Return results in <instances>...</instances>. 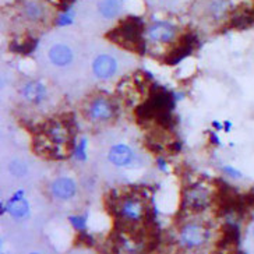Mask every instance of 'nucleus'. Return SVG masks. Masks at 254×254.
<instances>
[{
	"label": "nucleus",
	"instance_id": "13",
	"mask_svg": "<svg viewBox=\"0 0 254 254\" xmlns=\"http://www.w3.org/2000/svg\"><path fill=\"white\" fill-rule=\"evenodd\" d=\"M187 204L193 209H201L208 204V193H205L201 189L191 190L187 194Z\"/></svg>",
	"mask_w": 254,
	"mask_h": 254
},
{
	"label": "nucleus",
	"instance_id": "5",
	"mask_svg": "<svg viewBox=\"0 0 254 254\" xmlns=\"http://www.w3.org/2000/svg\"><path fill=\"white\" fill-rule=\"evenodd\" d=\"M20 95L28 105L42 106L51 98L49 90L45 84L37 80H28L20 87Z\"/></svg>",
	"mask_w": 254,
	"mask_h": 254
},
{
	"label": "nucleus",
	"instance_id": "14",
	"mask_svg": "<svg viewBox=\"0 0 254 254\" xmlns=\"http://www.w3.org/2000/svg\"><path fill=\"white\" fill-rule=\"evenodd\" d=\"M250 236H252V239H253L254 242V222L253 225H252V228H250Z\"/></svg>",
	"mask_w": 254,
	"mask_h": 254
},
{
	"label": "nucleus",
	"instance_id": "11",
	"mask_svg": "<svg viewBox=\"0 0 254 254\" xmlns=\"http://www.w3.org/2000/svg\"><path fill=\"white\" fill-rule=\"evenodd\" d=\"M147 35L155 44H169L176 35V30L171 24L158 23L150 27V30L147 31Z\"/></svg>",
	"mask_w": 254,
	"mask_h": 254
},
{
	"label": "nucleus",
	"instance_id": "12",
	"mask_svg": "<svg viewBox=\"0 0 254 254\" xmlns=\"http://www.w3.org/2000/svg\"><path fill=\"white\" fill-rule=\"evenodd\" d=\"M23 14L28 21H41L45 17V8L37 1H28L23 7Z\"/></svg>",
	"mask_w": 254,
	"mask_h": 254
},
{
	"label": "nucleus",
	"instance_id": "9",
	"mask_svg": "<svg viewBox=\"0 0 254 254\" xmlns=\"http://www.w3.org/2000/svg\"><path fill=\"white\" fill-rule=\"evenodd\" d=\"M31 166L28 161L25 158L14 157L8 159L7 165H6V172H7L8 178L21 182V180H27L31 176Z\"/></svg>",
	"mask_w": 254,
	"mask_h": 254
},
{
	"label": "nucleus",
	"instance_id": "6",
	"mask_svg": "<svg viewBox=\"0 0 254 254\" xmlns=\"http://www.w3.org/2000/svg\"><path fill=\"white\" fill-rule=\"evenodd\" d=\"M115 115V106L106 97H95L87 108V116L94 123H104L111 120Z\"/></svg>",
	"mask_w": 254,
	"mask_h": 254
},
{
	"label": "nucleus",
	"instance_id": "15",
	"mask_svg": "<svg viewBox=\"0 0 254 254\" xmlns=\"http://www.w3.org/2000/svg\"><path fill=\"white\" fill-rule=\"evenodd\" d=\"M159 3H169V1H173V0H157Z\"/></svg>",
	"mask_w": 254,
	"mask_h": 254
},
{
	"label": "nucleus",
	"instance_id": "4",
	"mask_svg": "<svg viewBox=\"0 0 254 254\" xmlns=\"http://www.w3.org/2000/svg\"><path fill=\"white\" fill-rule=\"evenodd\" d=\"M179 238L183 246L189 249H200L208 243L209 231L202 224L189 222L180 229Z\"/></svg>",
	"mask_w": 254,
	"mask_h": 254
},
{
	"label": "nucleus",
	"instance_id": "2",
	"mask_svg": "<svg viewBox=\"0 0 254 254\" xmlns=\"http://www.w3.org/2000/svg\"><path fill=\"white\" fill-rule=\"evenodd\" d=\"M135 66L131 53L108 44L85 46V73L94 82H113Z\"/></svg>",
	"mask_w": 254,
	"mask_h": 254
},
{
	"label": "nucleus",
	"instance_id": "1",
	"mask_svg": "<svg viewBox=\"0 0 254 254\" xmlns=\"http://www.w3.org/2000/svg\"><path fill=\"white\" fill-rule=\"evenodd\" d=\"M38 67L51 81L70 85L85 73V46L67 34L49 35L39 44Z\"/></svg>",
	"mask_w": 254,
	"mask_h": 254
},
{
	"label": "nucleus",
	"instance_id": "8",
	"mask_svg": "<svg viewBox=\"0 0 254 254\" xmlns=\"http://www.w3.org/2000/svg\"><path fill=\"white\" fill-rule=\"evenodd\" d=\"M144 205L141 204V201L135 200L133 197H128L126 200L120 202L119 209V215L122 217V219L125 222H130V224H137L142 221L144 218Z\"/></svg>",
	"mask_w": 254,
	"mask_h": 254
},
{
	"label": "nucleus",
	"instance_id": "7",
	"mask_svg": "<svg viewBox=\"0 0 254 254\" xmlns=\"http://www.w3.org/2000/svg\"><path fill=\"white\" fill-rule=\"evenodd\" d=\"M49 190L53 198H56L58 201L67 202L71 201L77 194V185L71 178L60 176L51 183Z\"/></svg>",
	"mask_w": 254,
	"mask_h": 254
},
{
	"label": "nucleus",
	"instance_id": "3",
	"mask_svg": "<svg viewBox=\"0 0 254 254\" xmlns=\"http://www.w3.org/2000/svg\"><path fill=\"white\" fill-rule=\"evenodd\" d=\"M105 159L111 166L123 171H135L147 166L148 162L145 154H142L135 145L126 141L109 144L105 152Z\"/></svg>",
	"mask_w": 254,
	"mask_h": 254
},
{
	"label": "nucleus",
	"instance_id": "10",
	"mask_svg": "<svg viewBox=\"0 0 254 254\" xmlns=\"http://www.w3.org/2000/svg\"><path fill=\"white\" fill-rule=\"evenodd\" d=\"M122 3L120 0H98L95 4V11L98 17L104 21H113L122 14Z\"/></svg>",
	"mask_w": 254,
	"mask_h": 254
}]
</instances>
